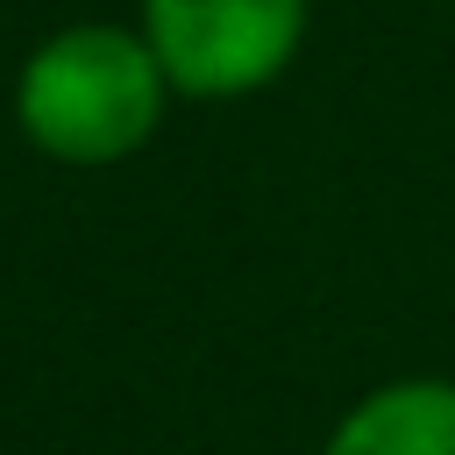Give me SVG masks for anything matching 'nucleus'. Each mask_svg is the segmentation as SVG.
Returning <instances> with one entry per match:
<instances>
[{
    "instance_id": "obj_1",
    "label": "nucleus",
    "mask_w": 455,
    "mask_h": 455,
    "mask_svg": "<svg viewBox=\"0 0 455 455\" xmlns=\"http://www.w3.org/2000/svg\"><path fill=\"white\" fill-rule=\"evenodd\" d=\"M171 107V71L156 64L142 28L121 21H71L43 36L14 71V121L28 149L50 164L107 171L128 164Z\"/></svg>"
},
{
    "instance_id": "obj_2",
    "label": "nucleus",
    "mask_w": 455,
    "mask_h": 455,
    "mask_svg": "<svg viewBox=\"0 0 455 455\" xmlns=\"http://www.w3.org/2000/svg\"><path fill=\"white\" fill-rule=\"evenodd\" d=\"M313 0H142V36L178 100H249L306 50Z\"/></svg>"
},
{
    "instance_id": "obj_3",
    "label": "nucleus",
    "mask_w": 455,
    "mask_h": 455,
    "mask_svg": "<svg viewBox=\"0 0 455 455\" xmlns=\"http://www.w3.org/2000/svg\"><path fill=\"white\" fill-rule=\"evenodd\" d=\"M320 455H455V377L405 370L370 384L327 427Z\"/></svg>"
}]
</instances>
